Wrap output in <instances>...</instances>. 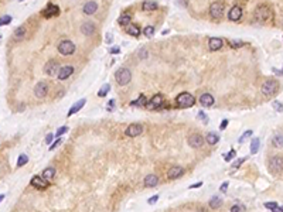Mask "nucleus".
Masks as SVG:
<instances>
[{"label":"nucleus","instance_id":"obj_1","mask_svg":"<svg viewBox=\"0 0 283 212\" xmlns=\"http://www.w3.org/2000/svg\"><path fill=\"white\" fill-rule=\"evenodd\" d=\"M176 103L178 108H191L195 103V98L188 92H181L176 98Z\"/></svg>","mask_w":283,"mask_h":212},{"label":"nucleus","instance_id":"obj_2","mask_svg":"<svg viewBox=\"0 0 283 212\" xmlns=\"http://www.w3.org/2000/svg\"><path fill=\"white\" fill-rule=\"evenodd\" d=\"M272 17V11L268 6H258V9L255 10V19L260 23H266L270 20Z\"/></svg>","mask_w":283,"mask_h":212},{"label":"nucleus","instance_id":"obj_3","mask_svg":"<svg viewBox=\"0 0 283 212\" xmlns=\"http://www.w3.org/2000/svg\"><path fill=\"white\" fill-rule=\"evenodd\" d=\"M115 78H116V82L119 83L120 86H125L132 81V74L127 68H120L119 71H116L115 74Z\"/></svg>","mask_w":283,"mask_h":212},{"label":"nucleus","instance_id":"obj_4","mask_svg":"<svg viewBox=\"0 0 283 212\" xmlns=\"http://www.w3.org/2000/svg\"><path fill=\"white\" fill-rule=\"evenodd\" d=\"M260 91H262V93L265 96L275 95V93H276V91H277V82H276V81H273V79L265 81V82H263V85H262V88H260Z\"/></svg>","mask_w":283,"mask_h":212},{"label":"nucleus","instance_id":"obj_5","mask_svg":"<svg viewBox=\"0 0 283 212\" xmlns=\"http://www.w3.org/2000/svg\"><path fill=\"white\" fill-rule=\"evenodd\" d=\"M58 51H60V54H62V55H71V54H74V51H75V45H74L72 41L64 40L58 44Z\"/></svg>","mask_w":283,"mask_h":212},{"label":"nucleus","instance_id":"obj_6","mask_svg":"<svg viewBox=\"0 0 283 212\" xmlns=\"http://www.w3.org/2000/svg\"><path fill=\"white\" fill-rule=\"evenodd\" d=\"M164 103V99H163V95L161 93H156V95L152 98V99L149 100V102L146 103V109H149V110H154V109H159L160 106L163 105Z\"/></svg>","mask_w":283,"mask_h":212},{"label":"nucleus","instance_id":"obj_7","mask_svg":"<svg viewBox=\"0 0 283 212\" xmlns=\"http://www.w3.org/2000/svg\"><path fill=\"white\" fill-rule=\"evenodd\" d=\"M269 170L272 172H280L283 170V157L275 156L269 160Z\"/></svg>","mask_w":283,"mask_h":212},{"label":"nucleus","instance_id":"obj_8","mask_svg":"<svg viewBox=\"0 0 283 212\" xmlns=\"http://www.w3.org/2000/svg\"><path fill=\"white\" fill-rule=\"evenodd\" d=\"M210 14L212 19H221L224 14V4L220 2H214L210 6Z\"/></svg>","mask_w":283,"mask_h":212},{"label":"nucleus","instance_id":"obj_9","mask_svg":"<svg viewBox=\"0 0 283 212\" xmlns=\"http://www.w3.org/2000/svg\"><path fill=\"white\" fill-rule=\"evenodd\" d=\"M142 132H143V126H142V125H137V123H135V125H130V126L126 127V130H125V134H126L127 137H137L139 134H142Z\"/></svg>","mask_w":283,"mask_h":212},{"label":"nucleus","instance_id":"obj_10","mask_svg":"<svg viewBox=\"0 0 283 212\" xmlns=\"http://www.w3.org/2000/svg\"><path fill=\"white\" fill-rule=\"evenodd\" d=\"M44 70H45V74L47 75H55L58 71H60V64L57 62V61H54V60H51V61H48V62L45 64V66H44Z\"/></svg>","mask_w":283,"mask_h":212},{"label":"nucleus","instance_id":"obj_11","mask_svg":"<svg viewBox=\"0 0 283 212\" xmlns=\"http://www.w3.org/2000/svg\"><path fill=\"white\" fill-rule=\"evenodd\" d=\"M48 92V85L45 82H38L36 86H34V95L37 98H44Z\"/></svg>","mask_w":283,"mask_h":212},{"label":"nucleus","instance_id":"obj_12","mask_svg":"<svg viewBox=\"0 0 283 212\" xmlns=\"http://www.w3.org/2000/svg\"><path fill=\"white\" fill-rule=\"evenodd\" d=\"M184 174V168L180 166H176V167H171V168L167 171V177L169 180H176V178H180L181 176Z\"/></svg>","mask_w":283,"mask_h":212},{"label":"nucleus","instance_id":"obj_13","mask_svg":"<svg viewBox=\"0 0 283 212\" xmlns=\"http://www.w3.org/2000/svg\"><path fill=\"white\" fill-rule=\"evenodd\" d=\"M188 144H190L193 149H198L204 144V137L201 134H193V136L188 137Z\"/></svg>","mask_w":283,"mask_h":212},{"label":"nucleus","instance_id":"obj_14","mask_svg":"<svg viewBox=\"0 0 283 212\" xmlns=\"http://www.w3.org/2000/svg\"><path fill=\"white\" fill-rule=\"evenodd\" d=\"M72 74H74V66H71V65L62 66V68H60V71H58V79L60 81L67 79V78H70V76L72 75Z\"/></svg>","mask_w":283,"mask_h":212},{"label":"nucleus","instance_id":"obj_15","mask_svg":"<svg viewBox=\"0 0 283 212\" xmlns=\"http://www.w3.org/2000/svg\"><path fill=\"white\" fill-rule=\"evenodd\" d=\"M222 45H224V41L221 40V38H218V37H211L210 41H208V48H210L211 51L221 50Z\"/></svg>","mask_w":283,"mask_h":212},{"label":"nucleus","instance_id":"obj_16","mask_svg":"<svg viewBox=\"0 0 283 212\" xmlns=\"http://www.w3.org/2000/svg\"><path fill=\"white\" fill-rule=\"evenodd\" d=\"M241 17H242V9H241V6H234L229 10V13H228V19L231 21H238Z\"/></svg>","mask_w":283,"mask_h":212},{"label":"nucleus","instance_id":"obj_17","mask_svg":"<svg viewBox=\"0 0 283 212\" xmlns=\"http://www.w3.org/2000/svg\"><path fill=\"white\" fill-rule=\"evenodd\" d=\"M44 16L45 17H51V16H58L60 14V7L55 6V4H47V7L44 9Z\"/></svg>","mask_w":283,"mask_h":212},{"label":"nucleus","instance_id":"obj_18","mask_svg":"<svg viewBox=\"0 0 283 212\" xmlns=\"http://www.w3.org/2000/svg\"><path fill=\"white\" fill-rule=\"evenodd\" d=\"M31 185L36 187V188H40V189H45L47 185H48V182H45V180H43L41 177L34 176L31 178Z\"/></svg>","mask_w":283,"mask_h":212},{"label":"nucleus","instance_id":"obj_19","mask_svg":"<svg viewBox=\"0 0 283 212\" xmlns=\"http://www.w3.org/2000/svg\"><path fill=\"white\" fill-rule=\"evenodd\" d=\"M200 103L205 108H210V106L214 105V96L210 95V93H203L200 98Z\"/></svg>","mask_w":283,"mask_h":212},{"label":"nucleus","instance_id":"obj_20","mask_svg":"<svg viewBox=\"0 0 283 212\" xmlns=\"http://www.w3.org/2000/svg\"><path fill=\"white\" fill-rule=\"evenodd\" d=\"M96 10H98V4H96V2H88V3H85V6H84V13L88 14V16L93 14Z\"/></svg>","mask_w":283,"mask_h":212},{"label":"nucleus","instance_id":"obj_21","mask_svg":"<svg viewBox=\"0 0 283 212\" xmlns=\"http://www.w3.org/2000/svg\"><path fill=\"white\" fill-rule=\"evenodd\" d=\"M159 184V177L156 174H149L144 178V185L146 187H156Z\"/></svg>","mask_w":283,"mask_h":212},{"label":"nucleus","instance_id":"obj_22","mask_svg":"<svg viewBox=\"0 0 283 212\" xmlns=\"http://www.w3.org/2000/svg\"><path fill=\"white\" fill-rule=\"evenodd\" d=\"M93 31H95V26H93V23H91V21H87V23H84L82 26H81V33L85 34V36H91Z\"/></svg>","mask_w":283,"mask_h":212},{"label":"nucleus","instance_id":"obj_23","mask_svg":"<svg viewBox=\"0 0 283 212\" xmlns=\"http://www.w3.org/2000/svg\"><path fill=\"white\" fill-rule=\"evenodd\" d=\"M54 176H55V168L54 167H47L43 171V180H45V181H51L54 178Z\"/></svg>","mask_w":283,"mask_h":212},{"label":"nucleus","instance_id":"obj_24","mask_svg":"<svg viewBox=\"0 0 283 212\" xmlns=\"http://www.w3.org/2000/svg\"><path fill=\"white\" fill-rule=\"evenodd\" d=\"M85 103H87V99H81V100H78V102L75 103V105H74L72 108L70 109V112H68V116H72L74 113H77L78 110H81V109H82V106L85 105Z\"/></svg>","mask_w":283,"mask_h":212},{"label":"nucleus","instance_id":"obj_25","mask_svg":"<svg viewBox=\"0 0 283 212\" xmlns=\"http://www.w3.org/2000/svg\"><path fill=\"white\" fill-rule=\"evenodd\" d=\"M207 142H208V144L214 146V144H217V143L220 142V136H218L217 133H214V132H210L208 134H207Z\"/></svg>","mask_w":283,"mask_h":212},{"label":"nucleus","instance_id":"obj_26","mask_svg":"<svg viewBox=\"0 0 283 212\" xmlns=\"http://www.w3.org/2000/svg\"><path fill=\"white\" fill-rule=\"evenodd\" d=\"M126 31H127V34H130V36H133V37H137L140 34V28L136 24H129L126 27Z\"/></svg>","mask_w":283,"mask_h":212},{"label":"nucleus","instance_id":"obj_27","mask_svg":"<svg viewBox=\"0 0 283 212\" xmlns=\"http://www.w3.org/2000/svg\"><path fill=\"white\" fill-rule=\"evenodd\" d=\"M221 198L218 195H214L212 198L210 199V202H208V205H210V208H212V209H217V208H220V205H221Z\"/></svg>","mask_w":283,"mask_h":212},{"label":"nucleus","instance_id":"obj_28","mask_svg":"<svg viewBox=\"0 0 283 212\" xmlns=\"http://www.w3.org/2000/svg\"><path fill=\"white\" fill-rule=\"evenodd\" d=\"M259 146H260V140L258 139V137H255V139L251 142V153H252V154H256V153L259 151Z\"/></svg>","mask_w":283,"mask_h":212},{"label":"nucleus","instance_id":"obj_29","mask_svg":"<svg viewBox=\"0 0 283 212\" xmlns=\"http://www.w3.org/2000/svg\"><path fill=\"white\" fill-rule=\"evenodd\" d=\"M146 103H147L146 96L140 95L136 100H132V102H130V105H133V106H146Z\"/></svg>","mask_w":283,"mask_h":212},{"label":"nucleus","instance_id":"obj_30","mask_svg":"<svg viewBox=\"0 0 283 212\" xmlns=\"http://www.w3.org/2000/svg\"><path fill=\"white\" fill-rule=\"evenodd\" d=\"M272 144L275 147H283V134H276V136H273L272 139Z\"/></svg>","mask_w":283,"mask_h":212},{"label":"nucleus","instance_id":"obj_31","mask_svg":"<svg viewBox=\"0 0 283 212\" xmlns=\"http://www.w3.org/2000/svg\"><path fill=\"white\" fill-rule=\"evenodd\" d=\"M142 9H143V10H146V11L156 10V9H157V3H156V2H144V3L142 4Z\"/></svg>","mask_w":283,"mask_h":212},{"label":"nucleus","instance_id":"obj_32","mask_svg":"<svg viewBox=\"0 0 283 212\" xmlns=\"http://www.w3.org/2000/svg\"><path fill=\"white\" fill-rule=\"evenodd\" d=\"M118 23H119L120 26H129L130 24V16L129 14H122V16L119 17Z\"/></svg>","mask_w":283,"mask_h":212},{"label":"nucleus","instance_id":"obj_33","mask_svg":"<svg viewBox=\"0 0 283 212\" xmlns=\"http://www.w3.org/2000/svg\"><path fill=\"white\" fill-rule=\"evenodd\" d=\"M110 91V85L109 83H105V85H102V88L99 89V92H98V96L99 98H103V96H106L108 92Z\"/></svg>","mask_w":283,"mask_h":212},{"label":"nucleus","instance_id":"obj_34","mask_svg":"<svg viewBox=\"0 0 283 212\" xmlns=\"http://www.w3.org/2000/svg\"><path fill=\"white\" fill-rule=\"evenodd\" d=\"M14 36H16L17 40H21V38L26 36V28H24V27H19V28L14 31Z\"/></svg>","mask_w":283,"mask_h":212},{"label":"nucleus","instance_id":"obj_35","mask_svg":"<svg viewBox=\"0 0 283 212\" xmlns=\"http://www.w3.org/2000/svg\"><path fill=\"white\" fill-rule=\"evenodd\" d=\"M27 161H28V157H27L26 154H21V156L19 157V160H17V167H23L24 164H27Z\"/></svg>","mask_w":283,"mask_h":212},{"label":"nucleus","instance_id":"obj_36","mask_svg":"<svg viewBox=\"0 0 283 212\" xmlns=\"http://www.w3.org/2000/svg\"><path fill=\"white\" fill-rule=\"evenodd\" d=\"M143 33H144V36H146V37H152L154 34L153 26H146V27H144V30H143Z\"/></svg>","mask_w":283,"mask_h":212},{"label":"nucleus","instance_id":"obj_37","mask_svg":"<svg viewBox=\"0 0 283 212\" xmlns=\"http://www.w3.org/2000/svg\"><path fill=\"white\" fill-rule=\"evenodd\" d=\"M265 208H266V209H272V211H276L279 206H277V202L270 201V202H265Z\"/></svg>","mask_w":283,"mask_h":212},{"label":"nucleus","instance_id":"obj_38","mask_svg":"<svg viewBox=\"0 0 283 212\" xmlns=\"http://www.w3.org/2000/svg\"><path fill=\"white\" fill-rule=\"evenodd\" d=\"M235 156H237V151H235V150H231L229 153L224 154V159H225V161H231V160H232Z\"/></svg>","mask_w":283,"mask_h":212},{"label":"nucleus","instance_id":"obj_39","mask_svg":"<svg viewBox=\"0 0 283 212\" xmlns=\"http://www.w3.org/2000/svg\"><path fill=\"white\" fill-rule=\"evenodd\" d=\"M229 212H247V209L243 205H234Z\"/></svg>","mask_w":283,"mask_h":212},{"label":"nucleus","instance_id":"obj_40","mask_svg":"<svg viewBox=\"0 0 283 212\" xmlns=\"http://www.w3.org/2000/svg\"><path fill=\"white\" fill-rule=\"evenodd\" d=\"M249 136H252V130H247V132H245V133L242 134V136L239 137V140H238V142H239V143H243Z\"/></svg>","mask_w":283,"mask_h":212},{"label":"nucleus","instance_id":"obj_41","mask_svg":"<svg viewBox=\"0 0 283 212\" xmlns=\"http://www.w3.org/2000/svg\"><path fill=\"white\" fill-rule=\"evenodd\" d=\"M11 21L10 16H2L0 17V26H4V24H9Z\"/></svg>","mask_w":283,"mask_h":212},{"label":"nucleus","instance_id":"obj_42","mask_svg":"<svg viewBox=\"0 0 283 212\" xmlns=\"http://www.w3.org/2000/svg\"><path fill=\"white\" fill-rule=\"evenodd\" d=\"M68 132V127L67 126H64V127H60V129L57 130V133H55V136L60 139V136H62L64 133H67Z\"/></svg>","mask_w":283,"mask_h":212},{"label":"nucleus","instance_id":"obj_43","mask_svg":"<svg viewBox=\"0 0 283 212\" xmlns=\"http://www.w3.org/2000/svg\"><path fill=\"white\" fill-rule=\"evenodd\" d=\"M245 160H248V159H247V157H243V159H238V160H237V161H235V163H234V164H232V170H237V168H238V167H239V166H241V164H242V163H243V161H245Z\"/></svg>","mask_w":283,"mask_h":212},{"label":"nucleus","instance_id":"obj_44","mask_svg":"<svg viewBox=\"0 0 283 212\" xmlns=\"http://www.w3.org/2000/svg\"><path fill=\"white\" fill-rule=\"evenodd\" d=\"M229 44H231V47H234V48H239V47L243 45V43L239 40H232V41H229Z\"/></svg>","mask_w":283,"mask_h":212},{"label":"nucleus","instance_id":"obj_45","mask_svg":"<svg viewBox=\"0 0 283 212\" xmlns=\"http://www.w3.org/2000/svg\"><path fill=\"white\" fill-rule=\"evenodd\" d=\"M273 108H275L277 112H283V105H282V102H279V100H275V102H273Z\"/></svg>","mask_w":283,"mask_h":212},{"label":"nucleus","instance_id":"obj_46","mask_svg":"<svg viewBox=\"0 0 283 212\" xmlns=\"http://www.w3.org/2000/svg\"><path fill=\"white\" fill-rule=\"evenodd\" d=\"M54 137H55V136H54L53 133H48V134H47V137H45V143H47V144H51V142L54 140Z\"/></svg>","mask_w":283,"mask_h":212},{"label":"nucleus","instance_id":"obj_47","mask_svg":"<svg viewBox=\"0 0 283 212\" xmlns=\"http://www.w3.org/2000/svg\"><path fill=\"white\" fill-rule=\"evenodd\" d=\"M157 199H159V195H154V197H150V198L147 199V202H149L150 205H152V204H156Z\"/></svg>","mask_w":283,"mask_h":212},{"label":"nucleus","instance_id":"obj_48","mask_svg":"<svg viewBox=\"0 0 283 212\" xmlns=\"http://www.w3.org/2000/svg\"><path fill=\"white\" fill-rule=\"evenodd\" d=\"M198 117H200V119H203V120H204V122H205V123L208 122V117L205 116V113H204L203 110H200V112H198Z\"/></svg>","mask_w":283,"mask_h":212},{"label":"nucleus","instance_id":"obj_49","mask_svg":"<svg viewBox=\"0 0 283 212\" xmlns=\"http://www.w3.org/2000/svg\"><path fill=\"white\" fill-rule=\"evenodd\" d=\"M61 142H62V140H61V137H60V139H57V140H55V142H54V143H53V144H51V146H50V150H54V149H55V147H57V146H58V144H60V143H61Z\"/></svg>","mask_w":283,"mask_h":212},{"label":"nucleus","instance_id":"obj_50","mask_svg":"<svg viewBox=\"0 0 283 212\" xmlns=\"http://www.w3.org/2000/svg\"><path fill=\"white\" fill-rule=\"evenodd\" d=\"M109 53L110 54H119L120 53V48H119V47H112V48H109Z\"/></svg>","mask_w":283,"mask_h":212},{"label":"nucleus","instance_id":"obj_51","mask_svg":"<svg viewBox=\"0 0 283 212\" xmlns=\"http://www.w3.org/2000/svg\"><path fill=\"white\" fill-rule=\"evenodd\" d=\"M226 126H228V119H224L222 122H221V125H220V129L224 130V129H226Z\"/></svg>","mask_w":283,"mask_h":212},{"label":"nucleus","instance_id":"obj_52","mask_svg":"<svg viewBox=\"0 0 283 212\" xmlns=\"http://www.w3.org/2000/svg\"><path fill=\"white\" fill-rule=\"evenodd\" d=\"M226 189H228V181H225V182L222 184V185L220 187V191H221V192H226Z\"/></svg>","mask_w":283,"mask_h":212},{"label":"nucleus","instance_id":"obj_53","mask_svg":"<svg viewBox=\"0 0 283 212\" xmlns=\"http://www.w3.org/2000/svg\"><path fill=\"white\" fill-rule=\"evenodd\" d=\"M203 185V182L201 181H198L197 184H193V185H190V189H194V188H200V187Z\"/></svg>","mask_w":283,"mask_h":212},{"label":"nucleus","instance_id":"obj_54","mask_svg":"<svg viewBox=\"0 0 283 212\" xmlns=\"http://www.w3.org/2000/svg\"><path fill=\"white\" fill-rule=\"evenodd\" d=\"M106 43H112V40H113V37H112V34H106Z\"/></svg>","mask_w":283,"mask_h":212},{"label":"nucleus","instance_id":"obj_55","mask_svg":"<svg viewBox=\"0 0 283 212\" xmlns=\"http://www.w3.org/2000/svg\"><path fill=\"white\" fill-rule=\"evenodd\" d=\"M113 106H115V100H113V99H110V100H109V108H108V109H109V110H112V109H113Z\"/></svg>","mask_w":283,"mask_h":212},{"label":"nucleus","instance_id":"obj_56","mask_svg":"<svg viewBox=\"0 0 283 212\" xmlns=\"http://www.w3.org/2000/svg\"><path fill=\"white\" fill-rule=\"evenodd\" d=\"M139 54H140V57H142V55H143V57H146V51H144V50H143V51H140Z\"/></svg>","mask_w":283,"mask_h":212},{"label":"nucleus","instance_id":"obj_57","mask_svg":"<svg viewBox=\"0 0 283 212\" xmlns=\"http://www.w3.org/2000/svg\"><path fill=\"white\" fill-rule=\"evenodd\" d=\"M3 199H4V195H3V194H2V195H0V202L3 201Z\"/></svg>","mask_w":283,"mask_h":212},{"label":"nucleus","instance_id":"obj_58","mask_svg":"<svg viewBox=\"0 0 283 212\" xmlns=\"http://www.w3.org/2000/svg\"><path fill=\"white\" fill-rule=\"evenodd\" d=\"M277 211H280V212H283V205L280 206V208H277Z\"/></svg>","mask_w":283,"mask_h":212},{"label":"nucleus","instance_id":"obj_59","mask_svg":"<svg viewBox=\"0 0 283 212\" xmlns=\"http://www.w3.org/2000/svg\"><path fill=\"white\" fill-rule=\"evenodd\" d=\"M198 212H207V209H200Z\"/></svg>","mask_w":283,"mask_h":212},{"label":"nucleus","instance_id":"obj_60","mask_svg":"<svg viewBox=\"0 0 283 212\" xmlns=\"http://www.w3.org/2000/svg\"><path fill=\"white\" fill-rule=\"evenodd\" d=\"M273 212H279V211H277V209H276V211H273Z\"/></svg>","mask_w":283,"mask_h":212}]
</instances>
